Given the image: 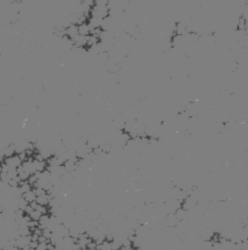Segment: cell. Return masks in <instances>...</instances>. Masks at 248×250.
<instances>
[{
  "instance_id": "6da1fadb",
  "label": "cell",
  "mask_w": 248,
  "mask_h": 250,
  "mask_svg": "<svg viewBox=\"0 0 248 250\" xmlns=\"http://www.w3.org/2000/svg\"><path fill=\"white\" fill-rule=\"evenodd\" d=\"M7 166L11 169H17L18 167H20L22 165V160L19 157L18 154H14L12 156H9V157H4V160H3Z\"/></svg>"
},
{
  "instance_id": "7a4b0ae2",
  "label": "cell",
  "mask_w": 248,
  "mask_h": 250,
  "mask_svg": "<svg viewBox=\"0 0 248 250\" xmlns=\"http://www.w3.org/2000/svg\"><path fill=\"white\" fill-rule=\"evenodd\" d=\"M65 33L66 36L70 39H73L76 35L79 34V31H77V25L74 24H70L67 28H65Z\"/></svg>"
},
{
  "instance_id": "3957f363",
  "label": "cell",
  "mask_w": 248,
  "mask_h": 250,
  "mask_svg": "<svg viewBox=\"0 0 248 250\" xmlns=\"http://www.w3.org/2000/svg\"><path fill=\"white\" fill-rule=\"evenodd\" d=\"M50 223V216L48 214H44L41 215V217L38 220V228L39 229H45V228H48Z\"/></svg>"
},
{
  "instance_id": "277c9868",
  "label": "cell",
  "mask_w": 248,
  "mask_h": 250,
  "mask_svg": "<svg viewBox=\"0 0 248 250\" xmlns=\"http://www.w3.org/2000/svg\"><path fill=\"white\" fill-rule=\"evenodd\" d=\"M52 199L48 193L46 195H43V196H36V203L39 204V205H42V206H48V204H49V201L50 199Z\"/></svg>"
},
{
  "instance_id": "5b68a950",
  "label": "cell",
  "mask_w": 248,
  "mask_h": 250,
  "mask_svg": "<svg viewBox=\"0 0 248 250\" xmlns=\"http://www.w3.org/2000/svg\"><path fill=\"white\" fill-rule=\"evenodd\" d=\"M77 31H79V34L81 36H88L90 32L89 25H87V23L81 24L77 25Z\"/></svg>"
},
{
  "instance_id": "8992f818",
  "label": "cell",
  "mask_w": 248,
  "mask_h": 250,
  "mask_svg": "<svg viewBox=\"0 0 248 250\" xmlns=\"http://www.w3.org/2000/svg\"><path fill=\"white\" fill-rule=\"evenodd\" d=\"M22 197L27 201V202L29 204V203H32V202H34V201L36 200V196H35V193H34V191L32 190H31V191H29L27 193H25L22 195Z\"/></svg>"
},
{
  "instance_id": "52a82bcc",
  "label": "cell",
  "mask_w": 248,
  "mask_h": 250,
  "mask_svg": "<svg viewBox=\"0 0 248 250\" xmlns=\"http://www.w3.org/2000/svg\"><path fill=\"white\" fill-rule=\"evenodd\" d=\"M237 31H245L247 29V21H245L242 17L238 19V24H237Z\"/></svg>"
},
{
  "instance_id": "ba28073f",
  "label": "cell",
  "mask_w": 248,
  "mask_h": 250,
  "mask_svg": "<svg viewBox=\"0 0 248 250\" xmlns=\"http://www.w3.org/2000/svg\"><path fill=\"white\" fill-rule=\"evenodd\" d=\"M111 247H112V250H119L120 248L123 247L122 240L120 238H115V240L111 242Z\"/></svg>"
},
{
  "instance_id": "9c48e42d",
  "label": "cell",
  "mask_w": 248,
  "mask_h": 250,
  "mask_svg": "<svg viewBox=\"0 0 248 250\" xmlns=\"http://www.w3.org/2000/svg\"><path fill=\"white\" fill-rule=\"evenodd\" d=\"M97 250H112V247H111V242L104 240L102 243L98 244L97 247H96Z\"/></svg>"
},
{
  "instance_id": "30bf717a",
  "label": "cell",
  "mask_w": 248,
  "mask_h": 250,
  "mask_svg": "<svg viewBox=\"0 0 248 250\" xmlns=\"http://www.w3.org/2000/svg\"><path fill=\"white\" fill-rule=\"evenodd\" d=\"M41 215L42 214L40 213L39 211L34 210L29 216V218H31V220H34V221H38V220L40 219V217H41Z\"/></svg>"
},
{
  "instance_id": "8fae6325",
  "label": "cell",
  "mask_w": 248,
  "mask_h": 250,
  "mask_svg": "<svg viewBox=\"0 0 248 250\" xmlns=\"http://www.w3.org/2000/svg\"><path fill=\"white\" fill-rule=\"evenodd\" d=\"M96 247H97V243L94 240H90L86 245V250H93L96 249Z\"/></svg>"
},
{
  "instance_id": "7c38bea8",
  "label": "cell",
  "mask_w": 248,
  "mask_h": 250,
  "mask_svg": "<svg viewBox=\"0 0 248 250\" xmlns=\"http://www.w3.org/2000/svg\"><path fill=\"white\" fill-rule=\"evenodd\" d=\"M47 243L48 242H39L35 250H47Z\"/></svg>"
},
{
  "instance_id": "4fadbf2b",
  "label": "cell",
  "mask_w": 248,
  "mask_h": 250,
  "mask_svg": "<svg viewBox=\"0 0 248 250\" xmlns=\"http://www.w3.org/2000/svg\"><path fill=\"white\" fill-rule=\"evenodd\" d=\"M39 242L38 241H31L29 242V248H32V249H36V247H38V245Z\"/></svg>"
},
{
  "instance_id": "5bb4252c",
  "label": "cell",
  "mask_w": 248,
  "mask_h": 250,
  "mask_svg": "<svg viewBox=\"0 0 248 250\" xmlns=\"http://www.w3.org/2000/svg\"><path fill=\"white\" fill-rule=\"evenodd\" d=\"M93 250H97V249H93Z\"/></svg>"
}]
</instances>
